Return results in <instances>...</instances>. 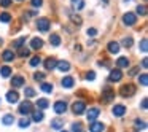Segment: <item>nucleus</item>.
<instances>
[{
    "label": "nucleus",
    "instance_id": "1",
    "mask_svg": "<svg viewBox=\"0 0 148 132\" xmlns=\"http://www.w3.org/2000/svg\"><path fill=\"white\" fill-rule=\"evenodd\" d=\"M18 111H19V115H23V116L30 115V113L34 111L32 102H29V100H24V102H21V103H19V108H18Z\"/></svg>",
    "mask_w": 148,
    "mask_h": 132
},
{
    "label": "nucleus",
    "instance_id": "2",
    "mask_svg": "<svg viewBox=\"0 0 148 132\" xmlns=\"http://www.w3.org/2000/svg\"><path fill=\"white\" fill-rule=\"evenodd\" d=\"M49 27H51V21H49L48 18H38V21H37V29H38L40 32L46 34L49 30Z\"/></svg>",
    "mask_w": 148,
    "mask_h": 132
},
{
    "label": "nucleus",
    "instance_id": "3",
    "mask_svg": "<svg viewBox=\"0 0 148 132\" xmlns=\"http://www.w3.org/2000/svg\"><path fill=\"white\" fill-rule=\"evenodd\" d=\"M119 94L123 97H131L135 94V86L132 83H127V84H123L121 89H119Z\"/></svg>",
    "mask_w": 148,
    "mask_h": 132
},
{
    "label": "nucleus",
    "instance_id": "4",
    "mask_svg": "<svg viewBox=\"0 0 148 132\" xmlns=\"http://www.w3.org/2000/svg\"><path fill=\"white\" fill-rule=\"evenodd\" d=\"M72 111H73L75 115H83V113L86 111V103H84L83 100H75L73 105H72Z\"/></svg>",
    "mask_w": 148,
    "mask_h": 132
},
{
    "label": "nucleus",
    "instance_id": "5",
    "mask_svg": "<svg viewBox=\"0 0 148 132\" xmlns=\"http://www.w3.org/2000/svg\"><path fill=\"white\" fill-rule=\"evenodd\" d=\"M121 78H123V72L119 68H113L108 75V83H118V81H121Z\"/></svg>",
    "mask_w": 148,
    "mask_h": 132
},
{
    "label": "nucleus",
    "instance_id": "6",
    "mask_svg": "<svg viewBox=\"0 0 148 132\" xmlns=\"http://www.w3.org/2000/svg\"><path fill=\"white\" fill-rule=\"evenodd\" d=\"M123 24L127 26V27L135 26V24H137V16H135L134 13H126L124 16H123Z\"/></svg>",
    "mask_w": 148,
    "mask_h": 132
},
{
    "label": "nucleus",
    "instance_id": "7",
    "mask_svg": "<svg viewBox=\"0 0 148 132\" xmlns=\"http://www.w3.org/2000/svg\"><path fill=\"white\" fill-rule=\"evenodd\" d=\"M99 115H100V108H99V107H91V108L86 111V118H88V121H89V122L96 121Z\"/></svg>",
    "mask_w": 148,
    "mask_h": 132
},
{
    "label": "nucleus",
    "instance_id": "8",
    "mask_svg": "<svg viewBox=\"0 0 148 132\" xmlns=\"http://www.w3.org/2000/svg\"><path fill=\"white\" fill-rule=\"evenodd\" d=\"M113 99H115V91H112L110 88H103V94H102V97H100V100H102L103 103H107Z\"/></svg>",
    "mask_w": 148,
    "mask_h": 132
},
{
    "label": "nucleus",
    "instance_id": "9",
    "mask_svg": "<svg viewBox=\"0 0 148 132\" xmlns=\"http://www.w3.org/2000/svg\"><path fill=\"white\" fill-rule=\"evenodd\" d=\"M53 110H54L58 115L65 113V111H67V103H65V100H58V102L54 103V107H53Z\"/></svg>",
    "mask_w": 148,
    "mask_h": 132
},
{
    "label": "nucleus",
    "instance_id": "10",
    "mask_svg": "<svg viewBox=\"0 0 148 132\" xmlns=\"http://www.w3.org/2000/svg\"><path fill=\"white\" fill-rule=\"evenodd\" d=\"M7 100L10 103H18V102H19V92L14 91V89H10L7 92Z\"/></svg>",
    "mask_w": 148,
    "mask_h": 132
},
{
    "label": "nucleus",
    "instance_id": "11",
    "mask_svg": "<svg viewBox=\"0 0 148 132\" xmlns=\"http://www.w3.org/2000/svg\"><path fill=\"white\" fill-rule=\"evenodd\" d=\"M105 131V124L99 121H92L89 124V132H103Z\"/></svg>",
    "mask_w": 148,
    "mask_h": 132
},
{
    "label": "nucleus",
    "instance_id": "12",
    "mask_svg": "<svg viewBox=\"0 0 148 132\" xmlns=\"http://www.w3.org/2000/svg\"><path fill=\"white\" fill-rule=\"evenodd\" d=\"M24 81H26L24 77H21V75H14V77L11 78V86L13 88H23L24 84H26Z\"/></svg>",
    "mask_w": 148,
    "mask_h": 132
},
{
    "label": "nucleus",
    "instance_id": "13",
    "mask_svg": "<svg viewBox=\"0 0 148 132\" xmlns=\"http://www.w3.org/2000/svg\"><path fill=\"white\" fill-rule=\"evenodd\" d=\"M129 65H131V62H129V59L126 56H121V57L116 59V67L118 68H127Z\"/></svg>",
    "mask_w": 148,
    "mask_h": 132
},
{
    "label": "nucleus",
    "instance_id": "14",
    "mask_svg": "<svg viewBox=\"0 0 148 132\" xmlns=\"http://www.w3.org/2000/svg\"><path fill=\"white\" fill-rule=\"evenodd\" d=\"M56 68H58V70H61V72H69L72 68V65H70V62H69V61H58Z\"/></svg>",
    "mask_w": 148,
    "mask_h": 132
},
{
    "label": "nucleus",
    "instance_id": "15",
    "mask_svg": "<svg viewBox=\"0 0 148 132\" xmlns=\"http://www.w3.org/2000/svg\"><path fill=\"white\" fill-rule=\"evenodd\" d=\"M61 84H62V88H65V89H70V88H73L75 80L72 77H64L61 80Z\"/></svg>",
    "mask_w": 148,
    "mask_h": 132
},
{
    "label": "nucleus",
    "instance_id": "16",
    "mask_svg": "<svg viewBox=\"0 0 148 132\" xmlns=\"http://www.w3.org/2000/svg\"><path fill=\"white\" fill-rule=\"evenodd\" d=\"M112 113H113V116H118V118H121V116L126 113V107H124V105H115V107L112 108Z\"/></svg>",
    "mask_w": 148,
    "mask_h": 132
},
{
    "label": "nucleus",
    "instance_id": "17",
    "mask_svg": "<svg viewBox=\"0 0 148 132\" xmlns=\"http://www.w3.org/2000/svg\"><path fill=\"white\" fill-rule=\"evenodd\" d=\"M107 49H108L110 54H118L119 53V43L118 42H110L107 45Z\"/></svg>",
    "mask_w": 148,
    "mask_h": 132
},
{
    "label": "nucleus",
    "instance_id": "18",
    "mask_svg": "<svg viewBox=\"0 0 148 132\" xmlns=\"http://www.w3.org/2000/svg\"><path fill=\"white\" fill-rule=\"evenodd\" d=\"M30 48H32V49H42L43 48V40L38 38V37L32 38V40H30Z\"/></svg>",
    "mask_w": 148,
    "mask_h": 132
},
{
    "label": "nucleus",
    "instance_id": "19",
    "mask_svg": "<svg viewBox=\"0 0 148 132\" xmlns=\"http://www.w3.org/2000/svg\"><path fill=\"white\" fill-rule=\"evenodd\" d=\"M30 116H32V121H35V122H42L43 118H45V115H43L42 110H35V111H32Z\"/></svg>",
    "mask_w": 148,
    "mask_h": 132
},
{
    "label": "nucleus",
    "instance_id": "20",
    "mask_svg": "<svg viewBox=\"0 0 148 132\" xmlns=\"http://www.w3.org/2000/svg\"><path fill=\"white\" fill-rule=\"evenodd\" d=\"M56 64H58V61H56V59L54 57H48V59H46V61H45V68H46V70H54V68H56Z\"/></svg>",
    "mask_w": 148,
    "mask_h": 132
},
{
    "label": "nucleus",
    "instance_id": "21",
    "mask_svg": "<svg viewBox=\"0 0 148 132\" xmlns=\"http://www.w3.org/2000/svg\"><path fill=\"white\" fill-rule=\"evenodd\" d=\"M35 107L38 110H45V108H48L49 107V102H48V99H37V102H35Z\"/></svg>",
    "mask_w": 148,
    "mask_h": 132
},
{
    "label": "nucleus",
    "instance_id": "22",
    "mask_svg": "<svg viewBox=\"0 0 148 132\" xmlns=\"http://www.w3.org/2000/svg\"><path fill=\"white\" fill-rule=\"evenodd\" d=\"M2 59H3L5 62H11L14 59V53H13V49H5L3 51V54H2Z\"/></svg>",
    "mask_w": 148,
    "mask_h": 132
},
{
    "label": "nucleus",
    "instance_id": "23",
    "mask_svg": "<svg viewBox=\"0 0 148 132\" xmlns=\"http://www.w3.org/2000/svg\"><path fill=\"white\" fill-rule=\"evenodd\" d=\"M11 73H13V70H11L8 65H3V67H0V77L2 78H8L11 77Z\"/></svg>",
    "mask_w": 148,
    "mask_h": 132
},
{
    "label": "nucleus",
    "instance_id": "24",
    "mask_svg": "<svg viewBox=\"0 0 148 132\" xmlns=\"http://www.w3.org/2000/svg\"><path fill=\"white\" fill-rule=\"evenodd\" d=\"M134 127H135V132H138V131H143V129H147V122L143 121V119H135V122H134Z\"/></svg>",
    "mask_w": 148,
    "mask_h": 132
},
{
    "label": "nucleus",
    "instance_id": "25",
    "mask_svg": "<svg viewBox=\"0 0 148 132\" xmlns=\"http://www.w3.org/2000/svg\"><path fill=\"white\" fill-rule=\"evenodd\" d=\"M61 127H64V119L61 118L51 119V129H61Z\"/></svg>",
    "mask_w": 148,
    "mask_h": 132
},
{
    "label": "nucleus",
    "instance_id": "26",
    "mask_svg": "<svg viewBox=\"0 0 148 132\" xmlns=\"http://www.w3.org/2000/svg\"><path fill=\"white\" fill-rule=\"evenodd\" d=\"M49 43H51L53 46H59L61 45V37H59L58 34H51V35H49Z\"/></svg>",
    "mask_w": 148,
    "mask_h": 132
},
{
    "label": "nucleus",
    "instance_id": "27",
    "mask_svg": "<svg viewBox=\"0 0 148 132\" xmlns=\"http://www.w3.org/2000/svg\"><path fill=\"white\" fill-rule=\"evenodd\" d=\"M40 89H42L43 92H46V94H51L53 89H54V86H53L51 83H42L40 84Z\"/></svg>",
    "mask_w": 148,
    "mask_h": 132
},
{
    "label": "nucleus",
    "instance_id": "28",
    "mask_svg": "<svg viewBox=\"0 0 148 132\" xmlns=\"http://www.w3.org/2000/svg\"><path fill=\"white\" fill-rule=\"evenodd\" d=\"M2 122H3L5 126H11L14 122V116L11 115V113H8V115L3 116V119H2Z\"/></svg>",
    "mask_w": 148,
    "mask_h": 132
},
{
    "label": "nucleus",
    "instance_id": "29",
    "mask_svg": "<svg viewBox=\"0 0 148 132\" xmlns=\"http://www.w3.org/2000/svg\"><path fill=\"white\" fill-rule=\"evenodd\" d=\"M72 7H73V10H83L84 2L83 0H72Z\"/></svg>",
    "mask_w": 148,
    "mask_h": 132
},
{
    "label": "nucleus",
    "instance_id": "30",
    "mask_svg": "<svg viewBox=\"0 0 148 132\" xmlns=\"http://www.w3.org/2000/svg\"><path fill=\"white\" fill-rule=\"evenodd\" d=\"M24 96L27 97V99H30V97H35V89L34 88H24Z\"/></svg>",
    "mask_w": 148,
    "mask_h": 132
},
{
    "label": "nucleus",
    "instance_id": "31",
    "mask_svg": "<svg viewBox=\"0 0 148 132\" xmlns=\"http://www.w3.org/2000/svg\"><path fill=\"white\" fill-rule=\"evenodd\" d=\"M24 42H26V37H21V38H18V40H14V42H13V48H16V49H19V48H23V45H24Z\"/></svg>",
    "mask_w": 148,
    "mask_h": 132
},
{
    "label": "nucleus",
    "instance_id": "32",
    "mask_svg": "<svg viewBox=\"0 0 148 132\" xmlns=\"http://www.w3.org/2000/svg\"><path fill=\"white\" fill-rule=\"evenodd\" d=\"M30 67H38L40 64H42V59H40V56H34L32 59H30Z\"/></svg>",
    "mask_w": 148,
    "mask_h": 132
},
{
    "label": "nucleus",
    "instance_id": "33",
    "mask_svg": "<svg viewBox=\"0 0 148 132\" xmlns=\"http://www.w3.org/2000/svg\"><path fill=\"white\" fill-rule=\"evenodd\" d=\"M18 124H19V127H21V129H27V127L30 126V119L23 118V119H19V122H18Z\"/></svg>",
    "mask_w": 148,
    "mask_h": 132
},
{
    "label": "nucleus",
    "instance_id": "34",
    "mask_svg": "<svg viewBox=\"0 0 148 132\" xmlns=\"http://www.w3.org/2000/svg\"><path fill=\"white\" fill-rule=\"evenodd\" d=\"M138 83H140L142 86H147V84H148V75L147 73L138 75Z\"/></svg>",
    "mask_w": 148,
    "mask_h": 132
},
{
    "label": "nucleus",
    "instance_id": "35",
    "mask_svg": "<svg viewBox=\"0 0 148 132\" xmlns=\"http://www.w3.org/2000/svg\"><path fill=\"white\" fill-rule=\"evenodd\" d=\"M10 21H11V14L10 13H2L0 14V23L7 24V23H10Z\"/></svg>",
    "mask_w": 148,
    "mask_h": 132
},
{
    "label": "nucleus",
    "instance_id": "36",
    "mask_svg": "<svg viewBox=\"0 0 148 132\" xmlns=\"http://www.w3.org/2000/svg\"><path fill=\"white\" fill-rule=\"evenodd\" d=\"M147 7L145 5H137V14H140V16H147Z\"/></svg>",
    "mask_w": 148,
    "mask_h": 132
},
{
    "label": "nucleus",
    "instance_id": "37",
    "mask_svg": "<svg viewBox=\"0 0 148 132\" xmlns=\"http://www.w3.org/2000/svg\"><path fill=\"white\" fill-rule=\"evenodd\" d=\"M72 132H84L81 122H73V124H72Z\"/></svg>",
    "mask_w": 148,
    "mask_h": 132
},
{
    "label": "nucleus",
    "instance_id": "38",
    "mask_svg": "<svg viewBox=\"0 0 148 132\" xmlns=\"http://www.w3.org/2000/svg\"><path fill=\"white\" fill-rule=\"evenodd\" d=\"M132 43H134V40H132V37H124L123 38V45L126 46V48H131Z\"/></svg>",
    "mask_w": 148,
    "mask_h": 132
},
{
    "label": "nucleus",
    "instance_id": "39",
    "mask_svg": "<svg viewBox=\"0 0 148 132\" xmlns=\"http://www.w3.org/2000/svg\"><path fill=\"white\" fill-rule=\"evenodd\" d=\"M34 80L35 81H43L45 80V73H42V72H35V73H34Z\"/></svg>",
    "mask_w": 148,
    "mask_h": 132
},
{
    "label": "nucleus",
    "instance_id": "40",
    "mask_svg": "<svg viewBox=\"0 0 148 132\" xmlns=\"http://www.w3.org/2000/svg\"><path fill=\"white\" fill-rule=\"evenodd\" d=\"M30 54V49L29 48H19V56L21 57H27Z\"/></svg>",
    "mask_w": 148,
    "mask_h": 132
},
{
    "label": "nucleus",
    "instance_id": "41",
    "mask_svg": "<svg viewBox=\"0 0 148 132\" xmlns=\"http://www.w3.org/2000/svg\"><path fill=\"white\" fill-rule=\"evenodd\" d=\"M140 51L142 53H147L148 51V45H147V38H143L140 42Z\"/></svg>",
    "mask_w": 148,
    "mask_h": 132
},
{
    "label": "nucleus",
    "instance_id": "42",
    "mask_svg": "<svg viewBox=\"0 0 148 132\" xmlns=\"http://www.w3.org/2000/svg\"><path fill=\"white\" fill-rule=\"evenodd\" d=\"M86 80L88 81H92V80H96V72H86Z\"/></svg>",
    "mask_w": 148,
    "mask_h": 132
},
{
    "label": "nucleus",
    "instance_id": "43",
    "mask_svg": "<svg viewBox=\"0 0 148 132\" xmlns=\"http://www.w3.org/2000/svg\"><path fill=\"white\" fill-rule=\"evenodd\" d=\"M11 3H13V0H0V5H2L3 8L11 7Z\"/></svg>",
    "mask_w": 148,
    "mask_h": 132
},
{
    "label": "nucleus",
    "instance_id": "44",
    "mask_svg": "<svg viewBox=\"0 0 148 132\" xmlns=\"http://www.w3.org/2000/svg\"><path fill=\"white\" fill-rule=\"evenodd\" d=\"M43 5V0H32V7H35V8H40Z\"/></svg>",
    "mask_w": 148,
    "mask_h": 132
},
{
    "label": "nucleus",
    "instance_id": "45",
    "mask_svg": "<svg viewBox=\"0 0 148 132\" xmlns=\"http://www.w3.org/2000/svg\"><path fill=\"white\" fill-rule=\"evenodd\" d=\"M138 70H140L138 67H132L131 70H129V77H134V75H137V73H138Z\"/></svg>",
    "mask_w": 148,
    "mask_h": 132
},
{
    "label": "nucleus",
    "instance_id": "46",
    "mask_svg": "<svg viewBox=\"0 0 148 132\" xmlns=\"http://www.w3.org/2000/svg\"><path fill=\"white\" fill-rule=\"evenodd\" d=\"M140 105H142V107H140L142 110H147V108H148V107H147V105H148V99H147V97H143V99H142V103H140Z\"/></svg>",
    "mask_w": 148,
    "mask_h": 132
},
{
    "label": "nucleus",
    "instance_id": "47",
    "mask_svg": "<svg viewBox=\"0 0 148 132\" xmlns=\"http://www.w3.org/2000/svg\"><path fill=\"white\" fill-rule=\"evenodd\" d=\"M97 35V30L94 29V27H91V29H88V37H94Z\"/></svg>",
    "mask_w": 148,
    "mask_h": 132
},
{
    "label": "nucleus",
    "instance_id": "48",
    "mask_svg": "<svg viewBox=\"0 0 148 132\" xmlns=\"http://www.w3.org/2000/svg\"><path fill=\"white\" fill-rule=\"evenodd\" d=\"M97 64H99V65H102V67H108V65H110V62H108V61H99Z\"/></svg>",
    "mask_w": 148,
    "mask_h": 132
},
{
    "label": "nucleus",
    "instance_id": "49",
    "mask_svg": "<svg viewBox=\"0 0 148 132\" xmlns=\"http://www.w3.org/2000/svg\"><path fill=\"white\" fill-rule=\"evenodd\" d=\"M147 64H148L147 57H143V61H142V67H143V68H147Z\"/></svg>",
    "mask_w": 148,
    "mask_h": 132
},
{
    "label": "nucleus",
    "instance_id": "50",
    "mask_svg": "<svg viewBox=\"0 0 148 132\" xmlns=\"http://www.w3.org/2000/svg\"><path fill=\"white\" fill-rule=\"evenodd\" d=\"M96 40H89V42H88V46H94V45H96Z\"/></svg>",
    "mask_w": 148,
    "mask_h": 132
},
{
    "label": "nucleus",
    "instance_id": "51",
    "mask_svg": "<svg viewBox=\"0 0 148 132\" xmlns=\"http://www.w3.org/2000/svg\"><path fill=\"white\" fill-rule=\"evenodd\" d=\"M3 45V40H2V37H0V46Z\"/></svg>",
    "mask_w": 148,
    "mask_h": 132
},
{
    "label": "nucleus",
    "instance_id": "52",
    "mask_svg": "<svg viewBox=\"0 0 148 132\" xmlns=\"http://www.w3.org/2000/svg\"><path fill=\"white\" fill-rule=\"evenodd\" d=\"M61 132H67V131H61Z\"/></svg>",
    "mask_w": 148,
    "mask_h": 132
},
{
    "label": "nucleus",
    "instance_id": "53",
    "mask_svg": "<svg viewBox=\"0 0 148 132\" xmlns=\"http://www.w3.org/2000/svg\"><path fill=\"white\" fill-rule=\"evenodd\" d=\"M18 2H23V0H18Z\"/></svg>",
    "mask_w": 148,
    "mask_h": 132
},
{
    "label": "nucleus",
    "instance_id": "54",
    "mask_svg": "<svg viewBox=\"0 0 148 132\" xmlns=\"http://www.w3.org/2000/svg\"><path fill=\"white\" fill-rule=\"evenodd\" d=\"M0 102H2V100H0Z\"/></svg>",
    "mask_w": 148,
    "mask_h": 132
},
{
    "label": "nucleus",
    "instance_id": "55",
    "mask_svg": "<svg viewBox=\"0 0 148 132\" xmlns=\"http://www.w3.org/2000/svg\"><path fill=\"white\" fill-rule=\"evenodd\" d=\"M126 2H127V0H126Z\"/></svg>",
    "mask_w": 148,
    "mask_h": 132
}]
</instances>
